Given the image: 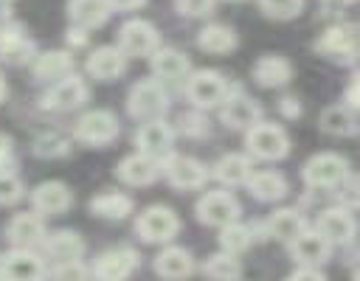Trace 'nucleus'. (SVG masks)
Segmentation results:
<instances>
[{"label": "nucleus", "mask_w": 360, "mask_h": 281, "mask_svg": "<svg viewBox=\"0 0 360 281\" xmlns=\"http://www.w3.org/2000/svg\"><path fill=\"white\" fill-rule=\"evenodd\" d=\"M87 208H90V214L98 216V219L121 222V219H127V216L135 211V202H132V197L124 194V191H101V194L90 197Z\"/></svg>", "instance_id": "28"}, {"label": "nucleus", "mask_w": 360, "mask_h": 281, "mask_svg": "<svg viewBox=\"0 0 360 281\" xmlns=\"http://www.w3.org/2000/svg\"><path fill=\"white\" fill-rule=\"evenodd\" d=\"M219 118L231 129H250L256 121H262V107L253 98L236 93V96H228L219 104Z\"/></svg>", "instance_id": "25"}, {"label": "nucleus", "mask_w": 360, "mask_h": 281, "mask_svg": "<svg viewBox=\"0 0 360 281\" xmlns=\"http://www.w3.org/2000/svg\"><path fill=\"white\" fill-rule=\"evenodd\" d=\"M321 129L326 135H354L357 124H354V112L343 104H332V107H323L321 112Z\"/></svg>", "instance_id": "36"}, {"label": "nucleus", "mask_w": 360, "mask_h": 281, "mask_svg": "<svg viewBox=\"0 0 360 281\" xmlns=\"http://www.w3.org/2000/svg\"><path fill=\"white\" fill-rule=\"evenodd\" d=\"M68 17L76 28L93 31V28H101L110 20V6H107V0H70L68 3Z\"/></svg>", "instance_id": "32"}, {"label": "nucleus", "mask_w": 360, "mask_h": 281, "mask_svg": "<svg viewBox=\"0 0 360 281\" xmlns=\"http://www.w3.org/2000/svg\"><path fill=\"white\" fill-rule=\"evenodd\" d=\"M11 20H14V17H11V11H8V6H3V3H0V28H3V25H8Z\"/></svg>", "instance_id": "50"}, {"label": "nucleus", "mask_w": 360, "mask_h": 281, "mask_svg": "<svg viewBox=\"0 0 360 281\" xmlns=\"http://www.w3.org/2000/svg\"><path fill=\"white\" fill-rule=\"evenodd\" d=\"M141 267V253L129 244H118L110 250H101L90 264L93 281H129L135 270Z\"/></svg>", "instance_id": "5"}, {"label": "nucleus", "mask_w": 360, "mask_h": 281, "mask_svg": "<svg viewBox=\"0 0 360 281\" xmlns=\"http://www.w3.org/2000/svg\"><path fill=\"white\" fill-rule=\"evenodd\" d=\"M304 228H307V222H304V216H301L298 208H278V211H273V214L267 216V222H264V236L278 239V242L287 244V242L295 239Z\"/></svg>", "instance_id": "31"}, {"label": "nucleus", "mask_w": 360, "mask_h": 281, "mask_svg": "<svg viewBox=\"0 0 360 281\" xmlns=\"http://www.w3.org/2000/svg\"><path fill=\"white\" fill-rule=\"evenodd\" d=\"M248 191L253 200L259 202H278L287 197L290 185H287V177L281 171H273V169H262V171H253L248 177Z\"/></svg>", "instance_id": "27"}, {"label": "nucleus", "mask_w": 360, "mask_h": 281, "mask_svg": "<svg viewBox=\"0 0 360 281\" xmlns=\"http://www.w3.org/2000/svg\"><path fill=\"white\" fill-rule=\"evenodd\" d=\"M6 98V81H3V76H0V101Z\"/></svg>", "instance_id": "51"}, {"label": "nucleus", "mask_w": 360, "mask_h": 281, "mask_svg": "<svg viewBox=\"0 0 360 281\" xmlns=\"http://www.w3.org/2000/svg\"><path fill=\"white\" fill-rule=\"evenodd\" d=\"M149 65H152V79L158 81H183L191 73L188 56L177 48H158L149 56Z\"/></svg>", "instance_id": "24"}, {"label": "nucleus", "mask_w": 360, "mask_h": 281, "mask_svg": "<svg viewBox=\"0 0 360 281\" xmlns=\"http://www.w3.org/2000/svg\"><path fill=\"white\" fill-rule=\"evenodd\" d=\"M135 146H138V155H146L152 160H166L174 149V129L172 124H166L163 118H155V121H143L138 129H135Z\"/></svg>", "instance_id": "12"}, {"label": "nucleus", "mask_w": 360, "mask_h": 281, "mask_svg": "<svg viewBox=\"0 0 360 281\" xmlns=\"http://www.w3.org/2000/svg\"><path fill=\"white\" fill-rule=\"evenodd\" d=\"M127 110L141 124L163 118V112L169 110V93L163 90V84L158 79H141L132 84V90L127 96Z\"/></svg>", "instance_id": "7"}, {"label": "nucleus", "mask_w": 360, "mask_h": 281, "mask_svg": "<svg viewBox=\"0 0 360 281\" xmlns=\"http://www.w3.org/2000/svg\"><path fill=\"white\" fill-rule=\"evenodd\" d=\"M278 112H281L284 118H298V115H301L298 98H295V96H284V98L278 101Z\"/></svg>", "instance_id": "45"}, {"label": "nucleus", "mask_w": 360, "mask_h": 281, "mask_svg": "<svg viewBox=\"0 0 360 281\" xmlns=\"http://www.w3.org/2000/svg\"><path fill=\"white\" fill-rule=\"evenodd\" d=\"M17 169V155H14V140L0 132V174H8Z\"/></svg>", "instance_id": "42"}, {"label": "nucleus", "mask_w": 360, "mask_h": 281, "mask_svg": "<svg viewBox=\"0 0 360 281\" xmlns=\"http://www.w3.org/2000/svg\"><path fill=\"white\" fill-rule=\"evenodd\" d=\"M284 281H326V275L318 267H295Z\"/></svg>", "instance_id": "44"}, {"label": "nucleus", "mask_w": 360, "mask_h": 281, "mask_svg": "<svg viewBox=\"0 0 360 281\" xmlns=\"http://www.w3.org/2000/svg\"><path fill=\"white\" fill-rule=\"evenodd\" d=\"M115 177L124 183V185H132V188H141V185H152L158 177H160V163L146 157V155H127L118 160L115 166Z\"/></svg>", "instance_id": "20"}, {"label": "nucleus", "mask_w": 360, "mask_h": 281, "mask_svg": "<svg viewBox=\"0 0 360 281\" xmlns=\"http://www.w3.org/2000/svg\"><path fill=\"white\" fill-rule=\"evenodd\" d=\"M31 208L34 214H39L42 219L45 216H59L65 214L70 205H73V191L62 183V180H45L39 183L34 191H31Z\"/></svg>", "instance_id": "16"}, {"label": "nucleus", "mask_w": 360, "mask_h": 281, "mask_svg": "<svg viewBox=\"0 0 360 281\" xmlns=\"http://www.w3.org/2000/svg\"><path fill=\"white\" fill-rule=\"evenodd\" d=\"M312 230H315L318 236H323L332 247H343V244H352V242H354L357 222H354L352 211H346L343 205H335V208H326V211L318 214Z\"/></svg>", "instance_id": "14"}, {"label": "nucleus", "mask_w": 360, "mask_h": 281, "mask_svg": "<svg viewBox=\"0 0 360 281\" xmlns=\"http://www.w3.org/2000/svg\"><path fill=\"white\" fill-rule=\"evenodd\" d=\"M146 0H107V6H110V11H135V8H141Z\"/></svg>", "instance_id": "46"}, {"label": "nucleus", "mask_w": 360, "mask_h": 281, "mask_svg": "<svg viewBox=\"0 0 360 281\" xmlns=\"http://www.w3.org/2000/svg\"><path fill=\"white\" fill-rule=\"evenodd\" d=\"M343 107H349L352 112L357 110V79L352 76V81H349V87H346V96H343V101H340Z\"/></svg>", "instance_id": "48"}, {"label": "nucleus", "mask_w": 360, "mask_h": 281, "mask_svg": "<svg viewBox=\"0 0 360 281\" xmlns=\"http://www.w3.org/2000/svg\"><path fill=\"white\" fill-rule=\"evenodd\" d=\"M25 197V183L17 177V171L0 174V205H14Z\"/></svg>", "instance_id": "40"}, {"label": "nucleus", "mask_w": 360, "mask_h": 281, "mask_svg": "<svg viewBox=\"0 0 360 281\" xmlns=\"http://www.w3.org/2000/svg\"><path fill=\"white\" fill-rule=\"evenodd\" d=\"M202 275L208 278V281H242V261L236 259V256H231V253H222V250H217V253H211L205 261H202Z\"/></svg>", "instance_id": "34"}, {"label": "nucleus", "mask_w": 360, "mask_h": 281, "mask_svg": "<svg viewBox=\"0 0 360 281\" xmlns=\"http://www.w3.org/2000/svg\"><path fill=\"white\" fill-rule=\"evenodd\" d=\"M180 124H183V132H186V135H194V138L208 132V121H205V115H202L200 110H194V112L183 115V118H180Z\"/></svg>", "instance_id": "43"}, {"label": "nucleus", "mask_w": 360, "mask_h": 281, "mask_svg": "<svg viewBox=\"0 0 360 281\" xmlns=\"http://www.w3.org/2000/svg\"><path fill=\"white\" fill-rule=\"evenodd\" d=\"M245 146H248V157L281 160L290 152V135L284 132V126L273 121H256L250 129H245Z\"/></svg>", "instance_id": "2"}, {"label": "nucleus", "mask_w": 360, "mask_h": 281, "mask_svg": "<svg viewBox=\"0 0 360 281\" xmlns=\"http://www.w3.org/2000/svg\"><path fill=\"white\" fill-rule=\"evenodd\" d=\"M301 177L309 188L315 191H332V188H340L349 177V163L346 157H340L338 152H318L312 155L304 169H301Z\"/></svg>", "instance_id": "3"}, {"label": "nucleus", "mask_w": 360, "mask_h": 281, "mask_svg": "<svg viewBox=\"0 0 360 281\" xmlns=\"http://www.w3.org/2000/svg\"><path fill=\"white\" fill-rule=\"evenodd\" d=\"M177 11L183 17H208L217 6V0H174Z\"/></svg>", "instance_id": "41"}, {"label": "nucleus", "mask_w": 360, "mask_h": 281, "mask_svg": "<svg viewBox=\"0 0 360 281\" xmlns=\"http://www.w3.org/2000/svg\"><path fill=\"white\" fill-rule=\"evenodd\" d=\"M0 281H48L45 259L34 250L11 247L0 256Z\"/></svg>", "instance_id": "11"}, {"label": "nucleus", "mask_w": 360, "mask_h": 281, "mask_svg": "<svg viewBox=\"0 0 360 281\" xmlns=\"http://www.w3.org/2000/svg\"><path fill=\"white\" fill-rule=\"evenodd\" d=\"M0 3H3V6H8V3H14V0H0Z\"/></svg>", "instance_id": "52"}, {"label": "nucleus", "mask_w": 360, "mask_h": 281, "mask_svg": "<svg viewBox=\"0 0 360 281\" xmlns=\"http://www.w3.org/2000/svg\"><path fill=\"white\" fill-rule=\"evenodd\" d=\"M31 73L39 81H59L73 73V56L70 51H45L37 53L31 62Z\"/></svg>", "instance_id": "29"}, {"label": "nucleus", "mask_w": 360, "mask_h": 281, "mask_svg": "<svg viewBox=\"0 0 360 281\" xmlns=\"http://www.w3.org/2000/svg\"><path fill=\"white\" fill-rule=\"evenodd\" d=\"M197 222L208 228H225L231 222H239L242 205L231 191H205L194 205Z\"/></svg>", "instance_id": "10"}, {"label": "nucleus", "mask_w": 360, "mask_h": 281, "mask_svg": "<svg viewBox=\"0 0 360 281\" xmlns=\"http://www.w3.org/2000/svg\"><path fill=\"white\" fill-rule=\"evenodd\" d=\"M127 59L129 56H143V59H149L158 48H160V34H158V28L149 22V20H141V17H135V20H127L121 28H118V45H115Z\"/></svg>", "instance_id": "9"}, {"label": "nucleus", "mask_w": 360, "mask_h": 281, "mask_svg": "<svg viewBox=\"0 0 360 281\" xmlns=\"http://www.w3.org/2000/svg\"><path fill=\"white\" fill-rule=\"evenodd\" d=\"M155 273L166 281H186L194 273V256L180 244H166L155 256Z\"/></svg>", "instance_id": "23"}, {"label": "nucleus", "mask_w": 360, "mask_h": 281, "mask_svg": "<svg viewBox=\"0 0 360 281\" xmlns=\"http://www.w3.org/2000/svg\"><path fill=\"white\" fill-rule=\"evenodd\" d=\"M87 73L98 81H112L118 79L124 70H127V56L115 48V45H98L87 53V62H84Z\"/></svg>", "instance_id": "21"}, {"label": "nucleus", "mask_w": 360, "mask_h": 281, "mask_svg": "<svg viewBox=\"0 0 360 281\" xmlns=\"http://www.w3.org/2000/svg\"><path fill=\"white\" fill-rule=\"evenodd\" d=\"M250 79L259 87H284L292 79V65L281 53H262L250 67Z\"/></svg>", "instance_id": "22"}, {"label": "nucleus", "mask_w": 360, "mask_h": 281, "mask_svg": "<svg viewBox=\"0 0 360 281\" xmlns=\"http://www.w3.org/2000/svg\"><path fill=\"white\" fill-rule=\"evenodd\" d=\"M287 247H290V256H292V261H295L298 267H321V264L329 261V256H332V250H335V247H332L323 236H318L312 228H304L295 239L287 242Z\"/></svg>", "instance_id": "17"}, {"label": "nucleus", "mask_w": 360, "mask_h": 281, "mask_svg": "<svg viewBox=\"0 0 360 281\" xmlns=\"http://www.w3.org/2000/svg\"><path fill=\"white\" fill-rule=\"evenodd\" d=\"M228 3H242V0H228Z\"/></svg>", "instance_id": "53"}, {"label": "nucleus", "mask_w": 360, "mask_h": 281, "mask_svg": "<svg viewBox=\"0 0 360 281\" xmlns=\"http://www.w3.org/2000/svg\"><path fill=\"white\" fill-rule=\"evenodd\" d=\"M51 281H93L90 278V264H84L82 259H70V261H53V267L48 270Z\"/></svg>", "instance_id": "37"}, {"label": "nucleus", "mask_w": 360, "mask_h": 281, "mask_svg": "<svg viewBox=\"0 0 360 281\" xmlns=\"http://www.w3.org/2000/svg\"><path fill=\"white\" fill-rule=\"evenodd\" d=\"M34 56H37V45L17 20H11L8 25L0 28V59L3 62L28 65V62H34Z\"/></svg>", "instance_id": "18"}, {"label": "nucleus", "mask_w": 360, "mask_h": 281, "mask_svg": "<svg viewBox=\"0 0 360 281\" xmlns=\"http://www.w3.org/2000/svg\"><path fill=\"white\" fill-rule=\"evenodd\" d=\"M87 96H90L87 81H84L82 76L70 73V76L53 81V87H51V90L45 93V98H42V107H45V110H56V112H70V110L82 107V104L87 101Z\"/></svg>", "instance_id": "15"}, {"label": "nucleus", "mask_w": 360, "mask_h": 281, "mask_svg": "<svg viewBox=\"0 0 360 281\" xmlns=\"http://www.w3.org/2000/svg\"><path fill=\"white\" fill-rule=\"evenodd\" d=\"M315 51L335 62H354L357 59V25L340 22V25L326 28L321 39H315Z\"/></svg>", "instance_id": "13"}, {"label": "nucleus", "mask_w": 360, "mask_h": 281, "mask_svg": "<svg viewBox=\"0 0 360 281\" xmlns=\"http://www.w3.org/2000/svg\"><path fill=\"white\" fill-rule=\"evenodd\" d=\"M259 8L273 20H292L301 14L304 0H259Z\"/></svg>", "instance_id": "39"}, {"label": "nucleus", "mask_w": 360, "mask_h": 281, "mask_svg": "<svg viewBox=\"0 0 360 281\" xmlns=\"http://www.w3.org/2000/svg\"><path fill=\"white\" fill-rule=\"evenodd\" d=\"M39 247L45 250V256H48L51 261H70V259H82V256H84V250H87V244H84L82 233L68 230V228L53 230V233H45V239H42V244H39Z\"/></svg>", "instance_id": "26"}, {"label": "nucleus", "mask_w": 360, "mask_h": 281, "mask_svg": "<svg viewBox=\"0 0 360 281\" xmlns=\"http://www.w3.org/2000/svg\"><path fill=\"white\" fill-rule=\"evenodd\" d=\"M45 219L39 216V214H34V211H28V214H14L11 219H8V225H6V242L11 244V247H22V250H34V247H39L42 244V239H45Z\"/></svg>", "instance_id": "19"}, {"label": "nucleus", "mask_w": 360, "mask_h": 281, "mask_svg": "<svg viewBox=\"0 0 360 281\" xmlns=\"http://www.w3.org/2000/svg\"><path fill=\"white\" fill-rule=\"evenodd\" d=\"M354 0H321V6L323 8H329V11H338V8H346V6H352Z\"/></svg>", "instance_id": "49"}, {"label": "nucleus", "mask_w": 360, "mask_h": 281, "mask_svg": "<svg viewBox=\"0 0 360 281\" xmlns=\"http://www.w3.org/2000/svg\"><path fill=\"white\" fill-rule=\"evenodd\" d=\"M183 90H186V98L194 104V110L219 107V104L231 96L225 76H222L219 70H211V67L191 70V73L183 79Z\"/></svg>", "instance_id": "1"}, {"label": "nucleus", "mask_w": 360, "mask_h": 281, "mask_svg": "<svg viewBox=\"0 0 360 281\" xmlns=\"http://www.w3.org/2000/svg\"><path fill=\"white\" fill-rule=\"evenodd\" d=\"M135 233L146 244H169L180 233V216L169 205H146L135 219Z\"/></svg>", "instance_id": "4"}, {"label": "nucleus", "mask_w": 360, "mask_h": 281, "mask_svg": "<svg viewBox=\"0 0 360 281\" xmlns=\"http://www.w3.org/2000/svg\"><path fill=\"white\" fill-rule=\"evenodd\" d=\"M160 177L172 188H177V191H200V188H205L211 171L197 157H191V155H174L172 152L166 160H160Z\"/></svg>", "instance_id": "6"}, {"label": "nucleus", "mask_w": 360, "mask_h": 281, "mask_svg": "<svg viewBox=\"0 0 360 281\" xmlns=\"http://www.w3.org/2000/svg\"><path fill=\"white\" fill-rule=\"evenodd\" d=\"M115 138H118V118L110 110H90L79 115L73 124V140L84 146L101 149V146H110Z\"/></svg>", "instance_id": "8"}, {"label": "nucleus", "mask_w": 360, "mask_h": 281, "mask_svg": "<svg viewBox=\"0 0 360 281\" xmlns=\"http://www.w3.org/2000/svg\"><path fill=\"white\" fill-rule=\"evenodd\" d=\"M253 242H256V228H253V225L231 222V225L219 228V250H222V253L239 256V253H245Z\"/></svg>", "instance_id": "35"}, {"label": "nucleus", "mask_w": 360, "mask_h": 281, "mask_svg": "<svg viewBox=\"0 0 360 281\" xmlns=\"http://www.w3.org/2000/svg\"><path fill=\"white\" fill-rule=\"evenodd\" d=\"M68 45H73V48H84L87 45V31L84 28H68Z\"/></svg>", "instance_id": "47"}, {"label": "nucleus", "mask_w": 360, "mask_h": 281, "mask_svg": "<svg viewBox=\"0 0 360 281\" xmlns=\"http://www.w3.org/2000/svg\"><path fill=\"white\" fill-rule=\"evenodd\" d=\"M68 149H70V140H68L65 135H59V132L39 135V138L34 140V146H31V152H34L37 157H65Z\"/></svg>", "instance_id": "38"}, {"label": "nucleus", "mask_w": 360, "mask_h": 281, "mask_svg": "<svg viewBox=\"0 0 360 281\" xmlns=\"http://www.w3.org/2000/svg\"><path fill=\"white\" fill-rule=\"evenodd\" d=\"M236 31L225 22H208L200 34H197V45L205 53H231L236 48Z\"/></svg>", "instance_id": "33"}, {"label": "nucleus", "mask_w": 360, "mask_h": 281, "mask_svg": "<svg viewBox=\"0 0 360 281\" xmlns=\"http://www.w3.org/2000/svg\"><path fill=\"white\" fill-rule=\"evenodd\" d=\"M211 169H214L211 174H214L222 185L233 188V185H245V183H248V177L253 174V160H250L248 155H242V152H228V155H222Z\"/></svg>", "instance_id": "30"}]
</instances>
